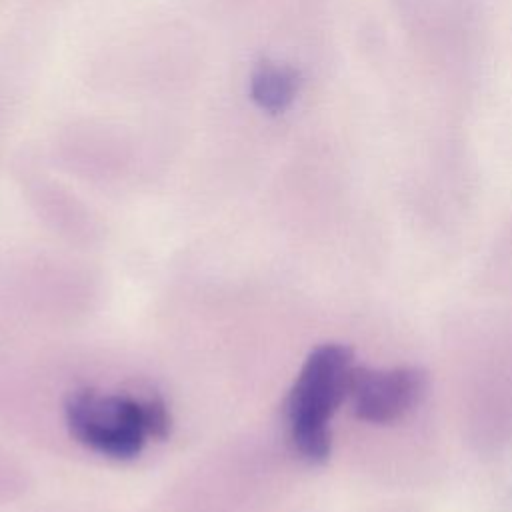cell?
I'll return each mask as SVG.
<instances>
[{"label": "cell", "mask_w": 512, "mask_h": 512, "mask_svg": "<svg viewBox=\"0 0 512 512\" xmlns=\"http://www.w3.org/2000/svg\"><path fill=\"white\" fill-rule=\"evenodd\" d=\"M300 88V76L290 66L260 64L250 80L252 100L266 112L278 114L284 112L296 98Z\"/></svg>", "instance_id": "4"}, {"label": "cell", "mask_w": 512, "mask_h": 512, "mask_svg": "<svg viewBox=\"0 0 512 512\" xmlns=\"http://www.w3.org/2000/svg\"><path fill=\"white\" fill-rule=\"evenodd\" d=\"M64 414L70 434L104 456L130 460L144 446L140 402L132 398L76 390L66 398Z\"/></svg>", "instance_id": "1"}, {"label": "cell", "mask_w": 512, "mask_h": 512, "mask_svg": "<svg viewBox=\"0 0 512 512\" xmlns=\"http://www.w3.org/2000/svg\"><path fill=\"white\" fill-rule=\"evenodd\" d=\"M426 376L416 368L370 370L354 366L348 398L354 414L372 424H388L418 404Z\"/></svg>", "instance_id": "3"}, {"label": "cell", "mask_w": 512, "mask_h": 512, "mask_svg": "<svg viewBox=\"0 0 512 512\" xmlns=\"http://www.w3.org/2000/svg\"><path fill=\"white\" fill-rule=\"evenodd\" d=\"M140 416L146 436H152L156 440H166L172 430V418L162 398L152 396L140 402Z\"/></svg>", "instance_id": "5"}, {"label": "cell", "mask_w": 512, "mask_h": 512, "mask_svg": "<svg viewBox=\"0 0 512 512\" xmlns=\"http://www.w3.org/2000/svg\"><path fill=\"white\" fill-rule=\"evenodd\" d=\"M352 372V350L344 344L314 348L284 402L290 432L328 428V418L348 398Z\"/></svg>", "instance_id": "2"}]
</instances>
